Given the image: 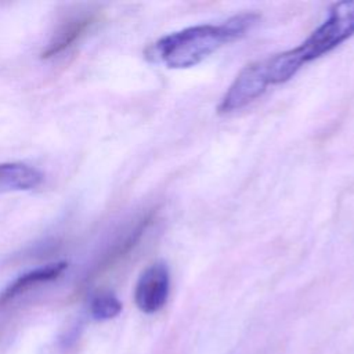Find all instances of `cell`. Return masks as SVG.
Segmentation results:
<instances>
[{
	"label": "cell",
	"mask_w": 354,
	"mask_h": 354,
	"mask_svg": "<svg viewBox=\"0 0 354 354\" xmlns=\"http://www.w3.org/2000/svg\"><path fill=\"white\" fill-rule=\"evenodd\" d=\"M260 19L259 14L242 12L221 25H195L166 35L145 50L151 62L163 64L167 68H189L223 44L234 41L250 30Z\"/></svg>",
	"instance_id": "6da1fadb"
},
{
	"label": "cell",
	"mask_w": 354,
	"mask_h": 354,
	"mask_svg": "<svg viewBox=\"0 0 354 354\" xmlns=\"http://www.w3.org/2000/svg\"><path fill=\"white\" fill-rule=\"evenodd\" d=\"M353 35L354 1L335 3L328 18L300 46L264 59L270 84L288 82L304 64L332 51Z\"/></svg>",
	"instance_id": "7a4b0ae2"
},
{
	"label": "cell",
	"mask_w": 354,
	"mask_h": 354,
	"mask_svg": "<svg viewBox=\"0 0 354 354\" xmlns=\"http://www.w3.org/2000/svg\"><path fill=\"white\" fill-rule=\"evenodd\" d=\"M268 86L270 83L264 61H257L245 66L223 95L217 106L218 113H230L245 108L260 97Z\"/></svg>",
	"instance_id": "3957f363"
},
{
	"label": "cell",
	"mask_w": 354,
	"mask_h": 354,
	"mask_svg": "<svg viewBox=\"0 0 354 354\" xmlns=\"http://www.w3.org/2000/svg\"><path fill=\"white\" fill-rule=\"evenodd\" d=\"M170 292V272L163 261L147 267L134 289L136 306L145 314L158 313L167 301Z\"/></svg>",
	"instance_id": "277c9868"
},
{
	"label": "cell",
	"mask_w": 354,
	"mask_h": 354,
	"mask_svg": "<svg viewBox=\"0 0 354 354\" xmlns=\"http://www.w3.org/2000/svg\"><path fill=\"white\" fill-rule=\"evenodd\" d=\"M66 268H68V263L57 261V263H50V264L41 266V267H37L32 271H28V272L19 275L0 293V306L12 300L18 295L32 289L36 285L51 282V281L59 278L65 272Z\"/></svg>",
	"instance_id": "5b68a950"
},
{
	"label": "cell",
	"mask_w": 354,
	"mask_h": 354,
	"mask_svg": "<svg viewBox=\"0 0 354 354\" xmlns=\"http://www.w3.org/2000/svg\"><path fill=\"white\" fill-rule=\"evenodd\" d=\"M43 174L25 163H0V191H29L39 187Z\"/></svg>",
	"instance_id": "8992f818"
},
{
	"label": "cell",
	"mask_w": 354,
	"mask_h": 354,
	"mask_svg": "<svg viewBox=\"0 0 354 354\" xmlns=\"http://www.w3.org/2000/svg\"><path fill=\"white\" fill-rule=\"evenodd\" d=\"M93 24V17H82L76 18L68 24H65L53 37L50 44L43 53L44 58L54 57L59 53H62L65 48L72 46Z\"/></svg>",
	"instance_id": "52a82bcc"
},
{
	"label": "cell",
	"mask_w": 354,
	"mask_h": 354,
	"mask_svg": "<svg viewBox=\"0 0 354 354\" xmlns=\"http://www.w3.org/2000/svg\"><path fill=\"white\" fill-rule=\"evenodd\" d=\"M122 311L120 300L112 292H100L90 301V313L97 321H106L118 317Z\"/></svg>",
	"instance_id": "ba28073f"
}]
</instances>
